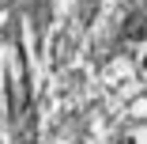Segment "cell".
Returning a JSON list of instances; mask_svg holds the SVG:
<instances>
[]
</instances>
